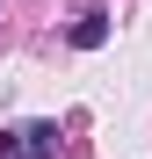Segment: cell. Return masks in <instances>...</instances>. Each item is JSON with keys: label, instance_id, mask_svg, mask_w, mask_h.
<instances>
[{"label": "cell", "instance_id": "1", "mask_svg": "<svg viewBox=\"0 0 152 159\" xmlns=\"http://www.w3.org/2000/svg\"><path fill=\"white\" fill-rule=\"evenodd\" d=\"M58 152V123H22V159H51Z\"/></svg>", "mask_w": 152, "mask_h": 159}, {"label": "cell", "instance_id": "2", "mask_svg": "<svg viewBox=\"0 0 152 159\" xmlns=\"http://www.w3.org/2000/svg\"><path fill=\"white\" fill-rule=\"evenodd\" d=\"M109 43V15H80L72 22V51H101Z\"/></svg>", "mask_w": 152, "mask_h": 159}]
</instances>
